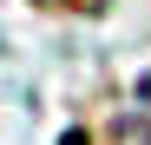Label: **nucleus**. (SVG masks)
Returning <instances> with one entry per match:
<instances>
[{"label":"nucleus","mask_w":151,"mask_h":145,"mask_svg":"<svg viewBox=\"0 0 151 145\" xmlns=\"http://www.w3.org/2000/svg\"><path fill=\"white\" fill-rule=\"evenodd\" d=\"M118 138H145V145H151V79L132 92V106L118 112Z\"/></svg>","instance_id":"f257e3e1"}]
</instances>
